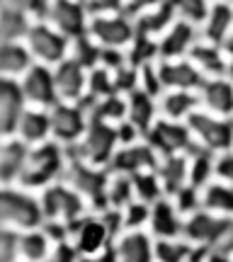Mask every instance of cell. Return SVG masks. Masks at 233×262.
<instances>
[{
	"mask_svg": "<svg viewBox=\"0 0 233 262\" xmlns=\"http://www.w3.org/2000/svg\"><path fill=\"white\" fill-rule=\"evenodd\" d=\"M119 219H121V231H139V228L149 231L151 204H143L139 199H134L129 206H124L119 211Z\"/></svg>",
	"mask_w": 233,
	"mask_h": 262,
	"instance_id": "40",
	"label": "cell"
},
{
	"mask_svg": "<svg viewBox=\"0 0 233 262\" xmlns=\"http://www.w3.org/2000/svg\"><path fill=\"white\" fill-rule=\"evenodd\" d=\"M231 257H233V250H231Z\"/></svg>",
	"mask_w": 233,
	"mask_h": 262,
	"instance_id": "56",
	"label": "cell"
},
{
	"mask_svg": "<svg viewBox=\"0 0 233 262\" xmlns=\"http://www.w3.org/2000/svg\"><path fill=\"white\" fill-rule=\"evenodd\" d=\"M88 34L102 49H121L126 51L136 37V19L126 12L112 15H93L88 25Z\"/></svg>",
	"mask_w": 233,
	"mask_h": 262,
	"instance_id": "9",
	"label": "cell"
},
{
	"mask_svg": "<svg viewBox=\"0 0 233 262\" xmlns=\"http://www.w3.org/2000/svg\"><path fill=\"white\" fill-rule=\"evenodd\" d=\"M44 224L39 196H34L29 189L12 187V185H0V228L5 231H29L39 228Z\"/></svg>",
	"mask_w": 233,
	"mask_h": 262,
	"instance_id": "2",
	"label": "cell"
},
{
	"mask_svg": "<svg viewBox=\"0 0 233 262\" xmlns=\"http://www.w3.org/2000/svg\"><path fill=\"white\" fill-rule=\"evenodd\" d=\"M114 78L112 71H107L102 66H97L93 71H88V97L90 100H100L107 95H114Z\"/></svg>",
	"mask_w": 233,
	"mask_h": 262,
	"instance_id": "41",
	"label": "cell"
},
{
	"mask_svg": "<svg viewBox=\"0 0 233 262\" xmlns=\"http://www.w3.org/2000/svg\"><path fill=\"white\" fill-rule=\"evenodd\" d=\"M199 110V95L195 90H165L158 97V112L163 119L187 122Z\"/></svg>",
	"mask_w": 233,
	"mask_h": 262,
	"instance_id": "24",
	"label": "cell"
},
{
	"mask_svg": "<svg viewBox=\"0 0 233 262\" xmlns=\"http://www.w3.org/2000/svg\"><path fill=\"white\" fill-rule=\"evenodd\" d=\"M134 180V192H136V199L143 202V204H153L158 202L163 194V187H160V180L156 175V170H146V172H136L131 175Z\"/></svg>",
	"mask_w": 233,
	"mask_h": 262,
	"instance_id": "38",
	"label": "cell"
},
{
	"mask_svg": "<svg viewBox=\"0 0 233 262\" xmlns=\"http://www.w3.org/2000/svg\"><path fill=\"white\" fill-rule=\"evenodd\" d=\"M173 10H175L177 19H185V22H192V25H202L204 17L209 15V8H211V0H168Z\"/></svg>",
	"mask_w": 233,
	"mask_h": 262,
	"instance_id": "39",
	"label": "cell"
},
{
	"mask_svg": "<svg viewBox=\"0 0 233 262\" xmlns=\"http://www.w3.org/2000/svg\"><path fill=\"white\" fill-rule=\"evenodd\" d=\"M199 95V110L219 117H233V80L226 75H214L204 78L202 88L197 90Z\"/></svg>",
	"mask_w": 233,
	"mask_h": 262,
	"instance_id": "20",
	"label": "cell"
},
{
	"mask_svg": "<svg viewBox=\"0 0 233 262\" xmlns=\"http://www.w3.org/2000/svg\"><path fill=\"white\" fill-rule=\"evenodd\" d=\"M187 58L202 71L204 78L226 75V51H224V47H216V44H209V41H204V39H199Z\"/></svg>",
	"mask_w": 233,
	"mask_h": 262,
	"instance_id": "31",
	"label": "cell"
},
{
	"mask_svg": "<svg viewBox=\"0 0 233 262\" xmlns=\"http://www.w3.org/2000/svg\"><path fill=\"white\" fill-rule=\"evenodd\" d=\"M214 163L216 153L206 148H195L187 153V170H189V185L197 189H204L211 180H214Z\"/></svg>",
	"mask_w": 233,
	"mask_h": 262,
	"instance_id": "33",
	"label": "cell"
},
{
	"mask_svg": "<svg viewBox=\"0 0 233 262\" xmlns=\"http://www.w3.org/2000/svg\"><path fill=\"white\" fill-rule=\"evenodd\" d=\"M29 27L32 22L27 15L0 5V41H22L27 37Z\"/></svg>",
	"mask_w": 233,
	"mask_h": 262,
	"instance_id": "36",
	"label": "cell"
},
{
	"mask_svg": "<svg viewBox=\"0 0 233 262\" xmlns=\"http://www.w3.org/2000/svg\"><path fill=\"white\" fill-rule=\"evenodd\" d=\"M214 180L226 182V185H233V148L224 150V153H216Z\"/></svg>",
	"mask_w": 233,
	"mask_h": 262,
	"instance_id": "45",
	"label": "cell"
},
{
	"mask_svg": "<svg viewBox=\"0 0 233 262\" xmlns=\"http://www.w3.org/2000/svg\"><path fill=\"white\" fill-rule=\"evenodd\" d=\"M199 37L209 44L226 47L233 39V5L221 3V0H211L209 15L199 25Z\"/></svg>",
	"mask_w": 233,
	"mask_h": 262,
	"instance_id": "22",
	"label": "cell"
},
{
	"mask_svg": "<svg viewBox=\"0 0 233 262\" xmlns=\"http://www.w3.org/2000/svg\"><path fill=\"white\" fill-rule=\"evenodd\" d=\"M17 233L0 228V262H17Z\"/></svg>",
	"mask_w": 233,
	"mask_h": 262,
	"instance_id": "46",
	"label": "cell"
},
{
	"mask_svg": "<svg viewBox=\"0 0 233 262\" xmlns=\"http://www.w3.org/2000/svg\"><path fill=\"white\" fill-rule=\"evenodd\" d=\"M156 3H160V0H126V3H124V12L131 15V17H139L141 12H146L149 8H153Z\"/></svg>",
	"mask_w": 233,
	"mask_h": 262,
	"instance_id": "50",
	"label": "cell"
},
{
	"mask_svg": "<svg viewBox=\"0 0 233 262\" xmlns=\"http://www.w3.org/2000/svg\"><path fill=\"white\" fill-rule=\"evenodd\" d=\"M27 153V143H22L17 136L0 141V185H17Z\"/></svg>",
	"mask_w": 233,
	"mask_h": 262,
	"instance_id": "28",
	"label": "cell"
},
{
	"mask_svg": "<svg viewBox=\"0 0 233 262\" xmlns=\"http://www.w3.org/2000/svg\"><path fill=\"white\" fill-rule=\"evenodd\" d=\"M117 136H119V146H129V143H136V141H143V134L126 119L117 124Z\"/></svg>",
	"mask_w": 233,
	"mask_h": 262,
	"instance_id": "48",
	"label": "cell"
},
{
	"mask_svg": "<svg viewBox=\"0 0 233 262\" xmlns=\"http://www.w3.org/2000/svg\"><path fill=\"white\" fill-rule=\"evenodd\" d=\"M44 22H49L66 39H78L88 34L90 12L83 0H49Z\"/></svg>",
	"mask_w": 233,
	"mask_h": 262,
	"instance_id": "11",
	"label": "cell"
},
{
	"mask_svg": "<svg viewBox=\"0 0 233 262\" xmlns=\"http://www.w3.org/2000/svg\"><path fill=\"white\" fill-rule=\"evenodd\" d=\"M202 262H233V257H231V250H226V248H214V250H206Z\"/></svg>",
	"mask_w": 233,
	"mask_h": 262,
	"instance_id": "51",
	"label": "cell"
},
{
	"mask_svg": "<svg viewBox=\"0 0 233 262\" xmlns=\"http://www.w3.org/2000/svg\"><path fill=\"white\" fill-rule=\"evenodd\" d=\"M202 209L231 219L233 216V185L211 180V182L202 189Z\"/></svg>",
	"mask_w": 233,
	"mask_h": 262,
	"instance_id": "34",
	"label": "cell"
},
{
	"mask_svg": "<svg viewBox=\"0 0 233 262\" xmlns=\"http://www.w3.org/2000/svg\"><path fill=\"white\" fill-rule=\"evenodd\" d=\"M66 165H68V148L56 141H44L39 146H32L27 160L22 165L17 185L22 189H44L63 180Z\"/></svg>",
	"mask_w": 233,
	"mask_h": 262,
	"instance_id": "1",
	"label": "cell"
},
{
	"mask_svg": "<svg viewBox=\"0 0 233 262\" xmlns=\"http://www.w3.org/2000/svg\"><path fill=\"white\" fill-rule=\"evenodd\" d=\"M158 78L163 90H199L204 83V75L189 58H160L156 61Z\"/></svg>",
	"mask_w": 233,
	"mask_h": 262,
	"instance_id": "14",
	"label": "cell"
},
{
	"mask_svg": "<svg viewBox=\"0 0 233 262\" xmlns=\"http://www.w3.org/2000/svg\"><path fill=\"white\" fill-rule=\"evenodd\" d=\"M158 153L151 148L146 139L129 143V146H119L114 153L112 163H110V172H121V175H136V172H146V170H156L158 165Z\"/></svg>",
	"mask_w": 233,
	"mask_h": 262,
	"instance_id": "15",
	"label": "cell"
},
{
	"mask_svg": "<svg viewBox=\"0 0 233 262\" xmlns=\"http://www.w3.org/2000/svg\"><path fill=\"white\" fill-rule=\"evenodd\" d=\"M54 248H56V243H54L51 235L44 231V226L17 233V257H19V262H44L49 255L54 253Z\"/></svg>",
	"mask_w": 233,
	"mask_h": 262,
	"instance_id": "27",
	"label": "cell"
},
{
	"mask_svg": "<svg viewBox=\"0 0 233 262\" xmlns=\"http://www.w3.org/2000/svg\"><path fill=\"white\" fill-rule=\"evenodd\" d=\"M221 3H228V5H233V0H221Z\"/></svg>",
	"mask_w": 233,
	"mask_h": 262,
	"instance_id": "55",
	"label": "cell"
},
{
	"mask_svg": "<svg viewBox=\"0 0 233 262\" xmlns=\"http://www.w3.org/2000/svg\"><path fill=\"white\" fill-rule=\"evenodd\" d=\"M25 110L27 107L19 80L0 78V139H12L17 134L19 117Z\"/></svg>",
	"mask_w": 233,
	"mask_h": 262,
	"instance_id": "18",
	"label": "cell"
},
{
	"mask_svg": "<svg viewBox=\"0 0 233 262\" xmlns=\"http://www.w3.org/2000/svg\"><path fill=\"white\" fill-rule=\"evenodd\" d=\"M34 66V58L22 41H0V78L17 80Z\"/></svg>",
	"mask_w": 233,
	"mask_h": 262,
	"instance_id": "29",
	"label": "cell"
},
{
	"mask_svg": "<svg viewBox=\"0 0 233 262\" xmlns=\"http://www.w3.org/2000/svg\"><path fill=\"white\" fill-rule=\"evenodd\" d=\"M117 262H156V238L146 231H121L112 243Z\"/></svg>",
	"mask_w": 233,
	"mask_h": 262,
	"instance_id": "16",
	"label": "cell"
},
{
	"mask_svg": "<svg viewBox=\"0 0 233 262\" xmlns=\"http://www.w3.org/2000/svg\"><path fill=\"white\" fill-rule=\"evenodd\" d=\"M39 204H41V214H44V221H47V224L66 226L68 231L90 211L88 202H85L73 187H68L63 180L41 189Z\"/></svg>",
	"mask_w": 233,
	"mask_h": 262,
	"instance_id": "5",
	"label": "cell"
},
{
	"mask_svg": "<svg viewBox=\"0 0 233 262\" xmlns=\"http://www.w3.org/2000/svg\"><path fill=\"white\" fill-rule=\"evenodd\" d=\"M170 199H173V204L177 206V211L182 216H189L195 214L197 209H202V189L192 187V185H185L182 189H177Z\"/></svg>",
	"mask_w": 233,
	"mask_h": 262,
	"instance_id": "43",
	"label": "cell"
},
{
	"mask_svg": "<svg viewBox=\"0 0 233 262\" xmlns=\"http://www.w3.org/2000/svg\"><path fill=\"white\" fill-rule=\"evenodd\" d=\"M134 19H136V32H139V34L160 39L168 32L170 25L177 19V15L168 0H160V3H156L153 8H149L146 12H141L139 17H134Z\"/></svg>",
	"mask_w": 233,
	"mask_h": 262,
	"instance_id": "30",
	"label": "cell"
},
{
	"mask_svg": "<svg viewBox=\"0 0 233 262\" xmlns=\"http://www.w3.org/2000/svg\"><path fill=\"white\" fill-rule=\"evenodd\" d=\"M182 241L195 245L199 250H214V248H226L233 250L231 238V219L228 216L211 214L206 209H197L195 214L185 216L182 224Z\"/></svg>",
	"mask_w": 233,
	"mask_h": 262,
	"instance_id": "3",
	"label": "cell"
},
{
	"mask_svg": "<svg viewBox=\"0 0 233 262\" xmlns=\"http://www.w3.org/2000/svg\"><path fill=\"white\" fill-rule=\"evenodd\" d=\"M49 119H51V139L66 148H73L90 124L83 102H61V100L49 110Z\"/></svg>",
	"mask_w": 233,
	"mask_h": 262,
	"instance_id": "10",
	"label": "cell"
},
{
	"mask_svg": "<svg viewBox=\"0 0 233 262\" xmlns=\"http://www.w3.org/2000/svg\"><path fill=\"white\" fill-rule=\"evenodd\" d=\"M112 78H114V90L119 95H124V97L141 88V68L131 66L129 61L121 66V68L112 71Z\"/></svg>",
	"mask_w": 233,
	"mask_h": 262,
	"instance_id": "42",
	"label": "cell"
},
{
	"mask_svg": "<svg viewBox=\"0 0 233 262\" xmlns=\"http://www.w3.org/2000/svg\"><path fill=\"white\" fill-rule=\"evenodd\" d=\"M75 250L71 248V243H61V245H56L54 248V253L49 255L44 262H75Z\"/></svg>",
	"mask_w": 233,
	"mask_h": 262,
	"instance_id": "49",
	"label": "cell"
},
{
	"mask_svg": "<svg viewBox=\"0 0 233 262\" xmlns=\"http://www.w3.org/2000/svg\"><path fill=\"white\" fill-rule=\"evenodd\" d=\"M63 182L73 187L83 196L90 211H107V182H110V170L95 168L85 160L75 158L68 150V165L63 172Z\"/></svg>",
	"mask_w": 233,
	"mask_h": 262,
	"instance_id": "4",
	"label": "cell"
},
{
	"mask_svg": "<svg viewBox=\"0 0 233 262\" xmlns=\"http://www.w3.org/2000/svg\"><path fill=\"white\" fill-rule=\"evenodd\" d=\"M182 224L185 216L177 211L170 196H160L158 202L151 204V219H149V233L156 241H173L182 235Z\"/></svg>",
	"mask_w": 233,
	"mask_h": 262,
	"instance_id": "21",
	"label": "cell"
},
{
	"mask_svg": "<svg viewBox=\"0 0 233 262\" xmlns=\"http://www.w3.org/2000/svg\"><path fill=\"white\" fill-rule=\"evenodd\" d=\"M19 88H22V95H25V102H29L32 107L51 110L58 102L54 68H49V66L34 63L19 78Z\"/></svg>",
	"mask_w": 233,
	"mask_h": 262,
	"instance_id": "13",
	"label": "cell"
},
{
	"mask_svg": "<svg viewBox=\"0 0 233 262\" xmlns=\"http://www.w3.org/2000/svg\"><path fill=\"white\" fill-rule=\"evenodd\" d=\"M90 17L93 15H112V12H124L126 0H83Z\"/></svg>",
	"mask_w": 233,
	"mask_h": 262,
	"instance_id": "47",
	"label": "cell"
},
{
	"mask_svg": "<svg viewBox=\"0 0 233 262\" xmlns=\"http://www.w3.org/2000/svg\"><path fill=\"white\" fill-rule=\"evenodd\" d=\"M75 262H117V260H114V253H112V248H110V250H104L100 255H78Z\"/></svg>",
	"mask_w": 233,
	"mask_h": 262,
	"instance_id": "52",
	"label": "cell"
},
{
	"mask_svg": "<svg viewBox=\"0 0 233 262\" xmlns=\"http://www.w3.org/2000/svg\"><path fill=\"white\" fill-rule=\"evenodd\" d=\"M156 175L160 180L163 194L173 196L177 189L189 185V170H187V153H175V156H160L156 165Z\"/></svg>",
	"mask_w": 233,
	"mask_h": 262,
	"instance_id": "25",
	"label": "cell"
},
{
	"mask_svg": "<svg viewBox=\"0 0 233 262\" xmlns=\"http://www.w3.org/2000/svg\"><path fill=\"white\" fill-rule=\"evenodd\" d=\"M187 126L192 131L195 146L206 148L211 153H224L233 148V119L231 117H219V114L197 110L189 119Z\"/></svg>",
	"mask_w": 233,
	"mask_h": 262,
	"instance_id": "7",
	"label": "cell"
},
{
	"mask_svg": "<svg viewBox=\"0 0 233 262\" xmlns=\"http://www.w3.org/2000/svg\"><path fill=\"white\" fill-rule=\"evenodd\" d=\"M151 143V148L158 156H175V153H189L195 148V139L187 122H173V119H163L151 126V131L143 136Z\"/></svg>",
	"mask_w": 233,
	"mask_h": 262,
	"instance_id": "12",
	"label": "cell"
},
{
	"mask_svg": "<svg viewBox=\"0 0 233 262\" xmlns=\"http://www.w3.org/2000/svg\"><path fill=\"white\" fill-rule=\"evenodd\" d=\"M25 47L29 49L34 63L54 68V66H58L61 61L68 58L71 39H66L61 32H56L49 22L41 19V22H32L27 37H25Z\"/></svg>",
	"mask_w": 233,
	"mask_h": 262,
	"instance_id": "8",
	"label": "cell"
},
{
	"mask_svg": "<svg viewBox=\"0 0 233 262\" xmlns=\"http://www.w3.org/2000/svg\"><path fill=\"white\" fill-rule=\"evenodd\" d=\"M5 8L17 10L27 17H44L49 8V0H0Z\"/></svg>",
	"mask_w": 233,
	"mask_h": 262,
	"instance_id": "44",
	"label": "cell"
},
{
	"mask_svg": "<svg viewBox=\"0 0 233 262\" xmlns=\"http://www.w3.org/2000/svg\"><path fill=\"white\" fill-rule=\"evenodd\" d=\"M224 51H226V78L233 80V39L224 47Z\"/></svg>",
	"mask_w": 233,
	"mask_h": 262,
	"instance_id": "53",
	"label": "cell"
},
{
	"mask_svg": "<svg viewBox=\"0 0 233 262\" xmlns=\"http://www.w3.org/2000/svg\"><path fill=\"white\" fill-rule=\"evenodd\" d=\"M231 119H233V117H231Z\"/></svg>",
	"mask_w": 233,
	"mask_h": 262,
	"instance_id": "57",
	"label": "cell"
},
{
	"mask_svg": "<svg viewBox=\"0 0 233 262\" xmlns=\"http://www.w3.org/2000/svg\"><path fill=\"white\" fill-rule=\"evenodd\" d=\"M22 143L27 146H39L44 141H51V119H49V110H39V107H27L17 124V134H15Z\"/></svg>",
	"mask_w": 233,
	"mask_h": 262,
	"instance_id": "26",
	"label": "cell"
},
{
	"mask_svg": "<svg viewBox=\"0 0 233 262\" xmlns=\"http://www.w3.org/2000/svg\"><path fill=\"white\" fill-rule=\"evenodd\" d=\"M54 80L61 102H83L88 97V71L71 56L54 66Z\"/></svg>",
	"mask_w": 233,
	"mask_h": 262,
	"instance_id": "17",
	"label": "cell"
},
{
	"mask_svg": "<svg viewBox=\"0 0 233 262\" xmlns=\"http://www.w3.org/2000/svg\"><path fill=\"white\" fill-rule=\"evenodd\" d=\"M199 39L202 37H199V27L197 25L185 22V19H175L168 27V32L158 39V56L160 58H187Z\"/></svg>",
	"mask_w": 233,
	"mask_h": 262,
	"instance_id": "19",
	"label": "cell"
},
{
	"mask_svg": "<svg viewBox=\"0 0 233 262\" xmlns=\"http://www.w3.org/2000/svg\"><path fill=\"white\" fill-rule=\"evenodd\" d=\"M83 107L88 110V117H90V119H100V122L114 124V126L126 119V97L119 95V93L100 97V100L85 97Z\"/></svg>",
	"mask_w": 233,
	"mask_h": 262,
	"instance_id": "32",
	"label": "cell"
},
{
	"mask_svg": "<svg viewBox=\"0 0 233 262\" xmlns=\"http://www.w3.org/2000/svg\"><path fill=\"white\" fill-rule=\"evenodd\" d=\"M68 56L78 61V63L83 66L85 71H93L100 66V56H102V47L90 39V34H83V37L78 39H71V51H68Z\"/></svg>",
	"mask_w": 233,
	"mask_h": 262,
	"instance_id": "37",
	"label": "cell"
},
{
	"mask_svg": "<svg viewBox=\"0 0 233 262\" xmlns=\"http://www.w3.org/2000/svg\"><path fill=\"white\" fill-rule=\"evenodd\" d=\"M134 199H136V192H134V180H131V175L110 172V182H107V209L121 211V209L129 206Z\"/></svg>",
	"mask_w": 233,
	"mask_h": 262,
	"instance_id": "35",
	"label": "cell"
},
{
	"mask_svg": "<svg viewBox=\"0 0 233 262\" xmlns=\"http://www.w3.org/2000/svg\"><path fill=\"white\" fill-rule=\"evenodd\" d=\"M231 238H233V216H231Z\"/></svg>",
	"mask_w": 233,
	"mask_h": 262,
	"instance_id": "54",
	"label": "cell"
},
{
	"mask_svg": "<svg viewBox=\"0 0 233 262\" xmlns=\"http://www.w3.org/2000/svg\"><path fill=\"white\" fill-rule=\"evenodd\" d=\"M119 148V136H117V126L100 119H90L85 134L73 148H68L75 158L90 163L95 168H110L114 153Z\"/></svg>",
	"mask_w": 233,
	"mask_h": 262,
	"instance_id": "6",
	"label": "cell"
},
{
	"mask_svg": "<svg viewBox=\"0 0 233 262\" xmlns=\"http://www.w3.org/2000/svg\"><path fill=\"white\" fill-rule=\"evenodd\" d=\"M160 119L158 112V97H153L146 90H134L126 95V122H131L136 129L146 136L151 126Z\"/></svg>",
	"mask_w": 233,
	"mask_h": 262,
	"instance_id": "23",
	"label": "cell"
}]
</instances>
